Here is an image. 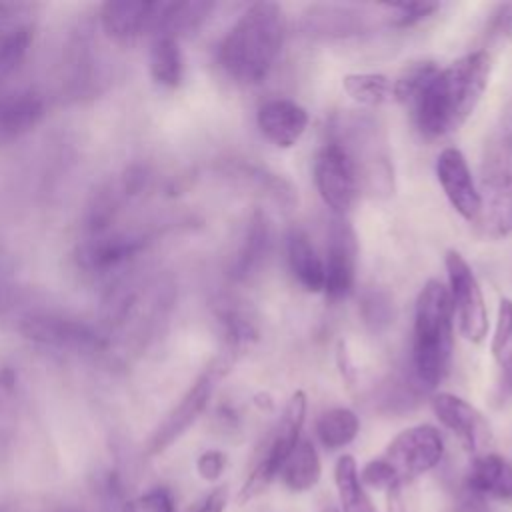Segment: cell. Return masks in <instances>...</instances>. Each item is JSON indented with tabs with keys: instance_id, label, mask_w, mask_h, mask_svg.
Returning <instances> with one entry per match:
<instances>
[{
	"instance_id": "1",
	"label": "cell",
	"mask_w": 512,
	"mask_h": 512,
	"mask_svg": "<svg viewBox=\"0 0 512 512\" xmlns=\"http://www.w3.org/2000/svg\"><path fill=\"white\" fill-rule=\"evenodd\" d=\"M492 60L484 50L464 54L440 68L434 62H414L392 82V98L404 104L426 138L458 130L476 110L488 80Z\"/></svg>"
},
{
	"instance_id": "2",
	"label": "cell",
	"mask_w": 512,
	"mask_h": 512,
	"mask_svg": "<svg viewBox=\"0 0 512 512\" xmlns=\"http://www.w3.org/2000/svg\"><path fill=\"white\" fill-rule=\"evenodd\" d=\"M286 16L276 2L252 4L220 46L224 70L240 84H260L272 72L284 44Z\"/></svg>"
},
{
	"instance_id": "3",
	"label": "cell",
	"mask_w": 512,
	"mask_h": 512,
	"mask_svg": "<svg viewBox=\"0 0 512 512\" xmlns=\"http://www.w3.org/2000/svg\"><path fill=\"white\" fill-rule=\"evenodd\" d=\"M452 318L448 288L428 280L416 298L412 330V378L422 392L434 390L448 374L454 346Z\"/></svg>"
},
{
	"instance_id": "4",
	"label": "cell",
	"mask_w": 512,
	"mask_h": 512,
	"mask_svg": "<svg viewBox=\"0 0 512 512\" xmlns=\"http://www.w3.org/2000/svg\"><path fill=\"white\" fill-rule=\"evenodd\" d=\"M330 140L348 156L360 192L374 198L394 194V164L384 126L368 112H338L328 126Z\"/></svg>"
},
{
	"instance_id": "5",
	"label": "cell",
	"mask_w": 512,
	"mask_h": 512,
	"mask_svg": "<svg viewBox=\"0 0 512 512\" xmlns=\"http://www.w3.org/2000/svg\"><path fill=\"white\" fill-rule=\"evenodd\" d=\"M304 418H306V394L302 390H296L288 398L264 454L260 456V460L256 462V466L252 468V472L248 474L246 482L238 492L240 504H246L258 498L260 494H264L268 486L274 482V478L280 474L282 464L286 462L294 446L300 442Z\"/></svg>"
},
{
	"instance_id": "6",
	"label": "cell",
	"mask_w": 512,
	"mask_h": 512,
	"mask_svg": "<svg viewBox=\"0 0 512 512\" xmlns=\"http://www.w3.org/2000/svg\"><path fill=\"white\" fill-rule=\"evenodd\" d=\"M444 264L450 284L448 294L452 310L458 318L460 332L468 342L480 344L488 332V312L478 278L472 272L470 264L464 260V256L456 250L446 252Z\"/></svg>"
},
{
	"instance_id": "7",
	"label": "cell",
	"mask_w": 512,
	"mask_h": 512,
	"mask_svg": "<svg viewBox=\"0 0 512 512\" xmlns=\"http://www.w3.org/2000/svg\"><path fill=\"white\" fill-rule=\"evenodd\" d=\"M442 456V434L430 424H418L396 434L382 458L392 466L400 484H404L436 468Z\"/></svg>"
},
{
	"instance_id": "8",
	"label": "cell",
	"mask_w": 512,
	"mask_h": 512,
	"mask_svg": "<svg viewBox=\"0 0 512 512\" xmlns=\"http://www.w3.org/2000/svg\"><path fill=\"white\" fill-rule=\"evenodd\" d=\"M312 172L316 190L324 204L336 216H344L360 194L358 178L348 156L334 142H326L314 158Z\"/></svg>"
},
{
	"instance_id": "9",
	"label": "cell",
	"mask_w": 512,
	"mask_h": 512,
	"mask_svg": "<svg viewBox=\"0 0 512 512\" xmlns=\"http://www.w3.org/2000/svg\"><path fill=\"white\" fill-rule=\"evenodd\" d=\"M358 240L352 224L344 216H334L328 230L326 260H324V288L330 302L346 298L356 280Z\"/></svg>"
},
{
	"instance_id": "10",
	"label": "cell",
	"mask_w": 512,
	"mask_h": 512,
	"mask_svg": "<svg viewBox=\"0 0 512 512\" xmlns=\"http://www.w3.org/2000/svg\"><path fill=\"white\" fill-rule=\"evenodd\" d=\"M436 178L452 208L468 222H474L482 210V198L476 190L472 172L458 148H444L436 158Z\"/></svg>"
},
{
	"instance_id": "11",
	"label": "cell",
	"mask_w": 512,
	"mask_h": 512,
	"mask_svg": "<svg viewBox=\"0 0 512 512\" xmlns=\"http://www.w3.org/2000/svg\"><path fill=\"white\" fill-rule=\"evenodd\" d=\"M432 412L452 434L458 436L468 452H478L490 442V426L484 416L464 398L440 392L432 396Z\"/></svg>"
},
{
	"instance_id": "12",
	"label": "cell",
	"mask_w": 512,
	"mask_h": 512,
	"mask_svg": "<svg viewBox=\"0 0 512 512\" xmlns=\"http://www.w3.org/2000/svg\"><path fill=\"white\" fill-rule=\"evenodd\" d=\"M480 174L484 186L494 192L512 186V98L502 108L484 142Z\"/></svg>"
},
{
	"instance_id": "13",
	"label": "cell",
	"mask_w": 512,
	"mask_h": 512,
	"mask_svg": "<svg viewBox=\"0 0 512 512\" xmlns=\"http://www.w3.org/2000/svg\"><path fill=\"white\" fill-rule=\"evenodd\" d=\"M256 124L274 146L292 148L306 132L308 112L294 100L274 98L258 108Z\"/></svg>"
},
{
	"instance_id": "14",
	"label": "cell",
	"mask_w": 512,
	"mask_h": 512,
	"mask_svg": "<svg viewBox=\"0 0 512 512\" xmlns=\"http://www.w3.org/2000/svg\"><path fill=\"white\" fill-rule=\"evenodd\" d=\"M464 488L476 498L512 502V464L492 452L478 454L466 472Z\"/></svg>"
},
{
	"instance_id": "15",
	"label": "cell",
	"mask_w": 512,
	"mask_h": 512,
	"mask_svg": "<svg viewBox=\"0 0 512 512\" xmlns=\"http://www.w3.org/2000/svg\"><path fill=\"white\" fill-rule=\"evenodd\" d=\"M270 246H272V230H270L268 216L262 210H254L246 224L242 242L230 264L232 278L246 280L248 276L256 274L264 264L266 256L270 254Z\"/></svg>"
},
{
	"instance_id": "16",
	"label": "cell",
	"mask_w": 512,
	"mask_h": 512,
	"mask_svg": "<svg viewBox=\"0 0 512 512\" xmlns=\"http://www.w3.org/2000/svg\"><path fill=\"white\" fill-rule=\"evenodd\" d=\"M286 258L294 280L308 292L324 288V260L318 256L312 240L300 228H292L286 236Z\"/></svg>"
},
{
	"instance_id": "17",
	"label": "cell",
	"mask_w": 512,
	"mask_h": 512,
	"mask_svg": "<svg viewBox=\"0 0 512 512\" xmlns=\"http://www.w3.org/2000/svg\"><path fill=\"white\" fill-rule=\"evenodd\" d=\"M278 476L282 484L294 494L312 490L322 476V464L314 444L306 438H300V442L294 446V450L282 464Z\"/></svg>"
},
{
	"instance_id": "18",
	"label": "cell",
	"mask_w": 512,
	"mask_h": 512,
	"mask_svg": "<svg viewBox=\"0 0 512 512\" xmlns=\"http://www.w3.org/2000/svg\"><path fill=\"white\" fill-rule=\"evenodd\" d=\"M334 484L340 500V512H378L358 478V466L354 456L342 454L336 460Z\"/></svg>"
},
{
	"instance_id": "19",
	"label": "cell",
	"mask_w": 512,
	"mask_h": 512,
	"mask_svg": "<svg viewBox=\"0 0 512 512\" xmlns=\"http://www.w3.org/2000/svg\"><path fill=\"white\" fill-rule=\"evenodd\" d=\"M474 230L484 240H500L512 234V186L494 192L488 206L480 210L472 222Z\"/></svg>"
},
{
	"instance_id": "20",
	"label": "cell",
	"mask_w": 512,
	"mask_h": 512,
	"mask_svg": "<svg viewBox=\"0 0 512 512\" xmlns=\"http://www.w3.org/2000/svg\"><path fill=\"white\" fill-rule=\"evenodd\" d=\"M360 430V420L350 408H330L316 420V438L328 450L348 446Z\"/></svg>"
},
{
	"instance_id": "21",
	"label": "cell",
	"mask_w": 512,
	"mask_h": 512,
	"mask_svg": "<svg viewBox=\"0 0 512 512\" xmlns=\"http://www.w3.org/2000/svg\"><path fill=\"white\" fill-rule=\"evenodd\" d=\"M344 92L360 106L376 108L392 100V82L378 72H354L342 78Z\"/></svg>"
},
{
	"instance_id": "22",
	"label": "cell",
	"mask_w": 512,
	"mask_h": 512,
	"mask_svg": "<svg viewBox=\"0 0 512 512\" xmlns=\"http://www.w3.org/2000/svg\"><path fill=\"white\" fill-rule=\"evenodd\" d=\"M210 388H212V382L210 378H202L194 388L192 392L188 394V398L182 402V406L176 410V414L172 416V420L168 422L166 430L162 432V444L170 442L174 436H178L186 426H190V422L202 412V408L206 406V400L210 396Z\"/></svg>"
},
{
	"instance_id": "23",
	"label": "cell",
	"mask_w": 512,
	"mask_h": 512,
	"mask_svg": "<svg viewBox=\"0 0 512 512\" xmlns=\"http://www.w3.org/2000/svg\"><path fill=\"white\" fill-rule=\"evenodd\" d=\"M360 314L372 332H384L394 322V302L382 290H368L360 300Z\"/></svg>"
},
{
	"instance_id": "24",
	"label": "cell",
	"mask_w": 512,
	"mask_h": 512,
	"mask_svg": "<svg viewBox=\"0 0 512 512\" xmlns=\"http://www.w3.org/2000/svg\"><path fill=\"white\" fill-rule=\"evenodd\" d=\"M224 324L232 346H244L258 338V326L254 318L248 314L246 308L238 306L236 302H228L224 310Z\"/></svg>"
},
{
	"instance_id": "25",
	"label": "cell",
	"mask_w": 512,
	"mask_h": 512,
	"mask_svg": "<svg viewBox=\"0 0 512 512\" xmlns=\"http://www.w3.org/2000/svg\"><path fill=\"white\" fill-rule=\"evenodd\" d=\"M312 20L316 22L314 28L328 36L330 34L348 36V34H358V30H362V18H358L354 12L342 10V8L328 6L324 14H316V16H312Z\"/></svg>"
},
{
	"instance_id": "26",
	"label": "cell",
	"mask_w": 512,
	"mask_h": 512,
	"mask_svg": "<svg viewBox=\"0 0 512 512\" xmlns=\"http://www.w3.org/2000/svg\"><path fill=\"white\" fill-rule=\"evenodd\" d=\"M154 70L156 76L166 82V84H176L182 74V60H180V50L174 40L166 38L156 46V56H154Z\"/></svg>"
},
{
	"instance_id": "27",
	"label": "cell",
	"mask_w": 512,
	"mask_h": 512,
	"mask_svg": "<svg viewBox=\"0 0 512 512\" xmlns=\"http://www.w3.org/2000/svg\"><path fill=\"white\" fill-rule=\"evenodd\" d=\"M384 8L390 12V22L394 26H412L416 22L426 20L432 16L440 4L438 2H396V4H384Z\"/></svg>"
},
{
	"instance_id": "28",
	"label": "cell",
	"mask_w": 512,
	"mask_h": 512,
	"mask_svg": "<svg viewBox=\"0 0 512 512\" xmlns=\"http://www.w3.org/2000/svg\"><path fill=\"white\" fill-rule=\"evenodd\" d=\"M358 478L364 488H374V490H390L396 486H402L396 472L384 458H374L364 464V468L358 472Z\"/></svg>"
},
{
	"instance_id": "29",
	"label": "cell",
	"mask_w": 512,
	"mask_h": 512,
	"mask_svg": "<svg viewBox=\"0 0 512 512\" xmlns=\"http://www.w3.org/2000/svg\"><path fill=\"white\" fill-rule=\"evenodd\" d=\"M512 342V300L502 298L498 304V316H496V326H494V336H492V354L496 360H502L506 352L510 350Z\"/></svg>"
},
{
	"instance_id": "30",
	"label": "cell",
	"mask_w": 512,
	"mask_h": 512,
	"mask_svg": "<svg viewBox=\"0 0 512 512\" xmlns=\"http://www.w3.org/2000/svg\"><path fill=\"white\" fill-rule=\"evenodd\" d=\"M122 512H174V498L166 488H154L128 500Z\"/></svg>"
},
{
	"instance_id": "31",
	"label": "cell",
	"mask_w": 512,
	"mask_h": 512,
	"mask_svg": "<svg viewBox=\"0 0 512 512\" xmlns=\"http://www.w3.org/2000/svg\"><path fill=\"white\" fill-rule=\"evenodd\" d=\"M224 468H226V454L220 450H208L196 462V470H198L200 478H204L206 482L218 480L222 476Z\"/></svg>"
},
{
	"instance_id": "32",
	"label": "cell",
	"mask_w": 512,
	"mask_h": 512,
	"mask_svg": "<svg viewBox=\"0 0 512 512\" xmlns=\"http://www.w3.org/2000/svg\"><path fill=\"white\" fill-rule=\"evenodd\" d=\"M500 362H502V370L496 386V400L506 402L512 398V350H508Z\"/></svg>"
},
{
	"instance_id": "33",
	"label": "cell",
	"mask_w": 512,
	"mask_h": 512,
	"mask_svg": "<svg viewBox=\"0 0 512 512\" xmlns=\"http://www.w3.org/2000/svg\"><path fill=\"white\" fill-rule=\"evenodd\" d=\"M226 504H228V488L218 486L206 496V500L200 504L196 512H224Z\"/></svg>"
},
{
	"instance_id": "34",
	"label": "cell",
	"mask_w": 512,
	"mask_h": 512,
	"mask_svg": "<svg viewBox=\"0 0 512 512\" xmlns=\"http://www.w3.org/2000/svg\"><path fill=\"white\" fill-rule=\"evenodd\" d=\"M492 34H504L512 30V4H500L490 20Z\"/></svg>"
},
{
	"instance_id": "35",
	"label": "cell",
	"mask_w": 512,
	"mask_h": 512,
	"mask_svg": "<svg viewBox=\"0 0 512 512\" xmlns=\"http://www.w3.org/2000/svg\"><path fill=\"white\" fill-rule=\"evenodd\" d=\"M388 512H406V510H404V504H402L400 486L388 490Z\"/></svg>"
},
{
	"instance_id": "36",
	"label": "cell",
	"mask_w": 512,
	"mask_h": 512,
	"mask_svg": "<svg viewBox=\"0 0 512 512\" xmlns=\"http://www.w3.org/2000/svg\"><path fill=\"white\" fill-rule=\"evenodd\" d=\"M322 512H340V510H336V508H334V506H326V508H324V510H322Z\"/></svg>"
}]
</instances>
